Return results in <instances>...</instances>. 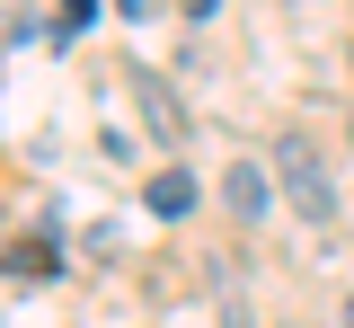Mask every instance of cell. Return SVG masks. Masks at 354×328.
<instances>
[{"label": "cell", "instance_id": "1", "mask_svg": "<svg viewBox=\"0 0 354 328\" xmlns=\"http://www.w3.org/2000/svg\"><path fill=\"white\" fill-rule=\"evenodd\" d=\"M274 178H283V204H292L301 222H319V231L337 222V178H328V160H319L301 134L274 142Z\"/></svg>", "mask_w": 354, "mask_h": 328}, {"label": "cell", "instance_id": "2", "mask_svg": "<svg viewBox=\"0 0 354 328\" xmlns=\"http://www.w3.org/2000/svg\"><path fill=\"white\" fill-rule=\"evenodd\" d=\"M133 98H142V125H151V142H186V107H177L169 98V80H160V71H133Z\"/></svg>", "mask_w": 354, "mask_h": 328}, {"label": "cell", "instance_id": "3", "mask_svg": "<svg viewBox=\"0 0 354 328\" xmlns=\"http://www.w3.org/2000/svg\"><path fill=\"white\" fill-rule=\"evenodd\" d=\"M221 204H230L239 222H266V213H274V187H266V169H257V160H230V178H221Z\"/></svg>", "mask_w": 354, "mask_h": 328}, {"label": "cell", "instance_id": "4", "mask_svg": "<svg viewBox=\"0 0 354 328\" xmlns=\"http://www.w3.org/2000/svg\"><path fill=\"white\" fill-rule=\"evenodd\" d=\"M142 204H151L160 222H186V213H195V178H186V169H160V178L142 187Z\"/></svg>", "mask_w": 354, "mask_h": 328}, {"label": "cell", "instance_id": "5", "mask_svg": "<svg viewBox=\"0 0 354 328\" xmlns=\"http://www.w3.org/2000/svg\"><path fill=\"white\" fill-rule=\"evenodd\" d=\"M213 302H221V328H257L248 302H239V284H230V266H213Z\"/></svg>", "mask_w": 354, "mask_h": 328}, {"label": "cell", "instance_id": "6", "mask_svg": "<svg viewBox=\"0 0 354 328\" xmlns=\"http://www.w3.org/2000/svg\"><path fill=\"white\" fill-rule=\"evenodd\" d=\"M88 9H97V0H62V36H80V27H88Z\"/></svg>", "mask_w": 354, "mask_h": 328}, {"label": "cell", "instance_id": "7", "mask_svg": "<svg viewBox=\"0 0 354 328\" xmlns=\"http://www.w3.org/2000/svg\"><path fill=\"white\" fill-rule=\"evenodd\" d=\"M115 9H124V18H151V9H160V0H115Z\"/></svg>", "mask_w": 354, "mask_h": 328}, {"label": "cell", "instance_id": "8", "mask_svg": "<svg viewBox=\"0 0 354 328\" xmlns=\"http://www.w3.org/2000/svg\"><path fill=\"white\" fill-rule=\"evenodd\" d=\"M346 328H354V302H346Z\"/></svg>", "mask_w": 354, "mask_h": 328}]
</instances>
